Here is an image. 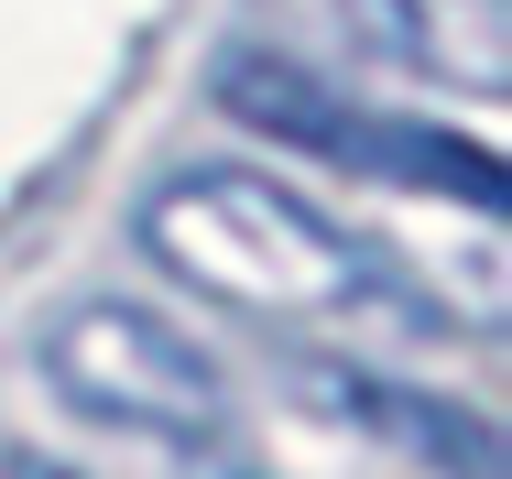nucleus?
Wrapping results in <instances>:
<instances>
[{
	"label": "nucleus",
	"mask_w": 512,
	"mask_h": 479,
	"mask_svg": "<svg viewBox=\"0 0 512 479\" xmlns=\"http://www.w3.org/2000/svg\"><path fill=\"white\" fill-rule=\"evenodd\" d=\"M142 251L164 262V284L207 294L229 316H284V327H327V316H382L404 284L338 229L316 218L295 186L251 175V164H197L175 186L142 196Z\"/></svg>",
	"instance_id": "obj_1"
},
{
	"label": "nucleus",
	"mask_w": 512,
	"mask_h": 479,
	"mask_svg": "<svg viewBox=\"0 0 512 479\" xmlns=\"http://www.w3.org/2000/svg\"><path fill=\"white\" fill-rule=\"evenodd\" d=\"M218 109H240L251 131H273L295 153H327L349 175H382V186H414V196H458L469 218H502V164L480 142L393 120V109L349 98L327 66H306V55H229L218 66Z\"/></svg>",
	"instance_id": "obj_2"
},
{
	"label": "nucleus",
	"mask_w": 512,
	"mask_h": 479,
	"mask_svg": "<svg viewBox=\"0 0 512 479\" xmlns=\"http://www.w3.org/2000/svg\"><path fill=\"white\" fill-rule=\"evenodd\" d=\"M44 382L66 392L77 414L131 425V436H164V447H207V436L229 425V382H218V360H207L175 316L120 305V294L66 305V316L44 327Z\"/></svg>",
	"instance_id": "obj_3"
},
{
	"label": "nucleus",
	"mask_w": 512,
	"mask_h": 479,
	"mask_svg": "<svg viewBox=\"0 0 512 479\" xmlns=\"http://www.w3.org/2000/svg\"><path fill=\"white\" fill-rule=\"evenodd\" d=\"M349 22L371 55L425 66L469 98H491L512 77V0H349Z\"/></svg>",
	"instance_id": "obj_4"
}]
</instances>
